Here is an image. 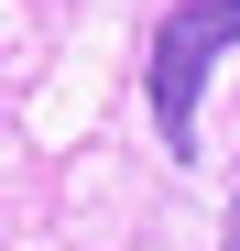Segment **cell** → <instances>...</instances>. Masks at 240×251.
I'll return each mask as SVG.
<instances>
[{
  "label": "cell",
  "instance_id": "obj_2",
  "mask_svg": "<svg viewBox=\"0 0 240 251\" xmlns=\"http://www.w3.org/2000/svg\"><path fill=\"white\" fill-rule=\"evenodd\" d=\"M229 251H240V197H229Z\"/></svg>",
  "mask_w": 240,
  "mask_h": 251
},
{
  "label": "cell",
  "instance_id": "obj_1",
  "mask_svg": "<svg viewBox=\"0 0 240 251\" xmlns=\"http://www.w3.org/2000/svg\"><path fill=\"white\" fill-rule=\"evenodd\" d=\"M240 44V0H175L164 22H153V55H142V88H153V131L175 153H196V88H208V66Z\"/></svg>",
  "mask_w": 240,
  "mask_h": 251
}]
</instances>
